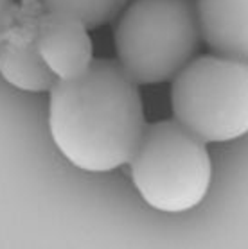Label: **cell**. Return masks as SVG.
<instances>
[{"label":"cell","mask_w":248,"mask_h":249,"mask_svg":"<svg viewBox=\"0 0 248 249\" xmlns=\"http://www.w3.org/2000/svg\"><path fill=\"white\" fill-rule=\"evenodd\" d=\"M49 91L51 136L70 163L108 172L130 161L146 124L139 86L119 61L94 59Z\"/></svg>","instance_id":"6da1fadb"},{"label":"cell","mask_w":248,"mask_h":249,"mask_svg":"<svg viewBox=\"0 0 248 249\" xmlns=\"http://www.w3.org/2000/svg\"><path fill=\"white\" fill-rule=\"evenodd\" d=\"M43 11L45 7L40 0H18L11 23L0 38V74L18 90L47 91L58 81L43 63L36 45Z\"/></svg>","instance_id":"5b68a950"},{"label":"cell","mask_w":248,"mask_h":249,"mask_svg":"<svg viewBox=\"0 0 248 249\" xmlns=\"http://www.w3.org/2000/svg\"><path fill=\"white\" fill-rule=\"evenodd\" d=\"M130 172L149 206L178 213L202 203L212 179L205 142L176 120L144 125Z\"/></svg>","instance_id":"3957f363"},{"label":"cell","mask_w":248,"mask_h":249,"mask_svg":"<svg viewBox=\"0 0 248 249\" xmlns=\"http://www.w3.org/2000/svg\"><path fill=\"white\" fill-rule=\"evenodd\" d=\"M198 41L192 0H131L113 27L119 65L137 85L171 81L192 59Z\"/></svg>","instance_id":"7a4b0ae2"},{"label":"cell","mask_w":248,"mask_h":249,"mask_svg":"<svg viewBox=\"0 0 248 249\" xmlns=\"http://www.w3.org/2000/svg\"><path fill=\"white\" fill-rule=\"evenodd\" d=\"M176 122L203 142H228L248 133V63L221 56L191 59L173 77Z\"/></svg>","instance_id":"277c9868"},{"label":"cell","mask_w":248,"mask_h":249,"mask_svg":"<svg viewBox=\"0 0 248 249\" xmlns=\"http://www.w3.org/2000/svg\"><path fill=\"white\" fill-rule=\"evenodd\" d=\"M45 11L88 27H101L119 17L128 0H40Z\"/></svg>","instance_id":"ba28073f"},{"label":"cell","mask_w":248,"mask_h":249,"mask_svg":"<svg viewBox=\"0 0 248 249\" xmlns=\"http://www.w3.org/2000/svg\"><path fill=\"white\" fill-rule=\"evenodd\" d=\"M200 34L221 57L248 63V0H196Z\"/></svg>","instance_id":"52a82bcc"},{"label":"cell","mask_w":248,"mask_h":249,"mask_svg":"<svg viewBox=\"0 0 248 249\" xmlns=\"http://www.w3.org/2000/svg\"><path fill=\"white\" fill-rule=\"evenodd\" d=\"M18 0H0V38L4 36L7 25L11 23Z\"/></svg>","instance_id":"9c48e42d"},{"label":"cell","mask_w":248,"mask_h":249,"mask_svg":"<svg viewBox=\"0 0 248 249\" xmlns=\"http://www.w3.org/2000/svg\"><path fill=\"white\" fill-rule=\"evenodd\" d=\"M36 45L43 63L58 79H72L94 61L92 40L85 25L49 11L40 17Z\"/></svg>","instance_id":"8992f818"}]
</instances>
